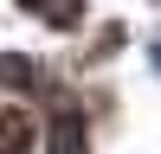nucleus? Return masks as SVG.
Wrapping results in <instances>:
<instances>
[{
  "instance_id": "1",
  "label": "nucleus",
  "mask_w": 161,
  "mask_h": 154,
  "mask_svg": "<svg viewBox=\"0 0 161 154\" xmlns=\"http://www.w3.org/2000/svg\"><path fill=\"white\" fill-rule=\"evenodd\" d=\"M148 58H155V71H161V32H155V45H148Z\"/></svg>"
}]
</instances>
